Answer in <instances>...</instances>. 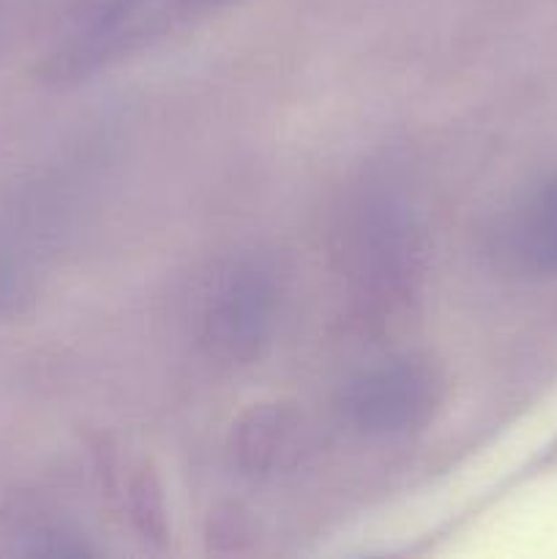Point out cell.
I'll return each instance as SVG.
<instances>
[{"label": "cell", "mask_w": 557, "mask_h": 559, "mask_svg": "<svg viewBox=\"0 0 557 559\" xmlns=\"http://www.w3.org/2000/svg\"><path fill=\"white\" fill-rule=\"evenodd\" d=\"M227 3L229 0H87L58 38L47 74L55 82H80Z\"/></svg>", "instance_id": "obj_1"}, {"label": "cell", "mask_w": 557, "mask_h": 559, "mask_svg": "<svg viewBox=\"0 0 557 559\" xmlns=\"http://www.w3.org/2000/svg\"><path fill=\"white\" fill-rule=\"evenodd\" d=\"M197 317L208 353L227 364L257 358L276 328V273L260 260L233 262L208 282Z\"/></svg>", "instance_id": "obj_2"}, {"label": "cell", "mask_w": 557, "mask_h": 559, "mask_svg": "<svg viewBox=\"0 0 557 559\" xmlns=\"http://www.w3.org/2000/svg\"><path fill=\"white\" fill-rule=\"evenodd\" d=\"M446 380L431 360L393 358L364 371L344 393L349 426L366 437H404L435 418Z\"/></svg>", "instance_id": "obj_3"}, {"label": "cell", "mask_w": 557, "mask_h": 559, "mask_svg": "<svg viewBox=\"0 0 557 559\" xmlns=\"http://www.w3.org/2000/svg\"><path fill=\"white\" fill-rule=\"evenodd\" d=\"M413 224L407 213L391 197H380L366 207L355 238V262L366 287L377 293H402L415 271Z\"/></svg>", "instance_id": "obj_4"}, {"label": "cell", "mask_w": 557, "mask_h": 559, "mask_svg": "<svg viewBox=\"0 0 557 559\" xmlns=\"http://www.w3.org/2000/svg\"><path fill=\"white\" fill-rule=\"evenodd\" d=\"M506 254L533 273H557V178L535 191L508 218Z\"/></svg>", "instance_id": "obj_5"}]
</instances>
